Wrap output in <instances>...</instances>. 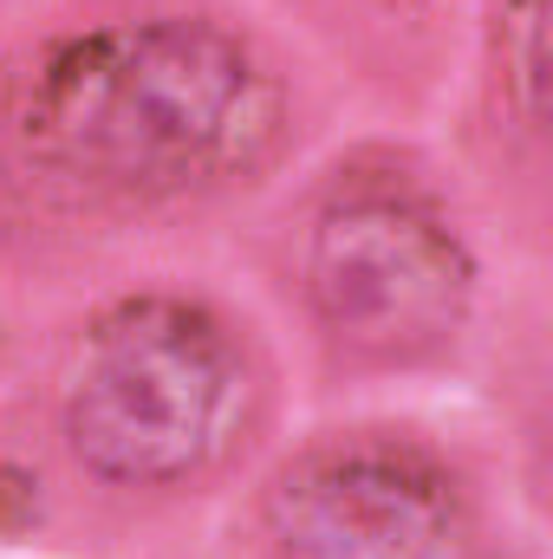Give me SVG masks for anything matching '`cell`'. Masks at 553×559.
Instances as JSON below:
<instances>
[{
  "label": "cell",
  "mask_w": 553,
  "mask_h": 559,
  "mask_svg": "<svg viewBox=\"0 0 553 559\" xmlns=\"http://www.w3.org/2000/svg\"><path fill=\"white\" fill-rule=\"evenodd\" d=\"M280 111V79L242 33L202 13H143L46 59L26 131L98 189L176 195L255 169Z\"/></svg>",
  "instance_id": "cell-1"
},
{
  "label": "cell",
  "mask_w": 553,
  "mask_h": 559,
  "mask_svg": "<svg viewBox=\"0 0 553 559\" xmlns=\"http://www.w3.org/2000/svg\"><path fill=\"white\" fill-rule=\"evenodd\" d=\"M248 411V365L228 325L189 299H131L66 384V449L111 488H176L222 462Z\"/></svg>",
  "instance_id": "cell-2"
},
{
  "label": "cell",
  "mask_w": 553,
  "mask_h": 559,
  "mask_svg": "<svg viewBox=\"0 0 553 559\" xmlns=\"http://www.w3.org/2000/svg\"><path fill=\"white\" fill-rule=\"evenodd\" d=\"M306 299L339 352L365 365H416L462 332L475 267L423 195L358 182L313 215Z\"/></svg>",
  "instance_id": "cell-3"
},
{
  "label": "cell",
  "mask_w": 553,
  "mask_h": 559,
  "mask_svg": "<svg viewBox=\"0 0 553 559\" xmlns=\"http://www.w3.org/2000/svg\"><path fill=\"white\" fill-rule=\"evenodd\" d=\"M268 559H462L469 501L449 462L398 436L293 455L261 501Z\"/></svg>",
  "instance_id": "cell-4"
},
{
  "label": "cell",
  "mask_w": 553,
  "mask_h": 559,
  "mask_svg": "<svg viewBox=\"0 0 553 559\" xmlns=\"http://www.w3.org/2000/svg\"><path fill=\"white\" fill-rule=\"evenodd\" d=\"M508 26L521 33V52H515V79H521V111L541 118V0H521L508 13Z\"/></svg>",
  "instance_id": "cell-5"
}]
</instances>
